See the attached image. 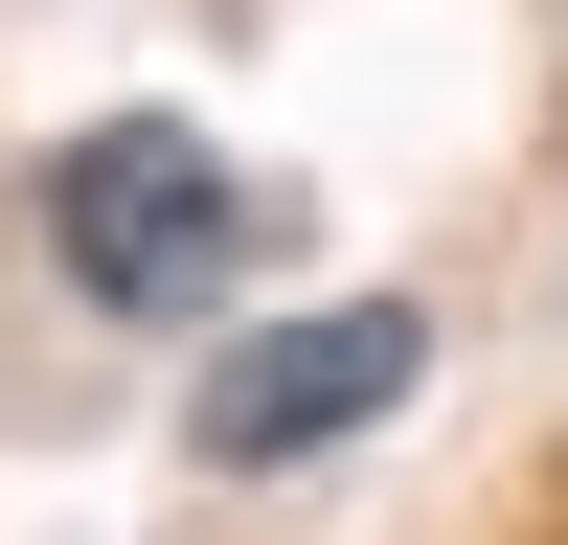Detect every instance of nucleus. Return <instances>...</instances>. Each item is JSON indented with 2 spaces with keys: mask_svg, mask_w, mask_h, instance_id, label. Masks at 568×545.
Listing matches in <instances>:
<instances>
[{
  "mask_svg": "<svg viewBox=\"0 0 568 545\" xmlns=\"http://www.w3.org/2000/svg\"><path fill=\"white\" fill-rule=\"evenodd\" d=\"M45 250H69L91 318H205L227 272L273 250V205H251V160H227L205 114H91L69 160H45Z\"/></svg>",
  "mask_w": 568,
  "mask_h": 545,
  "instance_id": "obj_1",
  "label": "nucleus"
},
{
  "mask_svg": "<svg viewBox=\"0 0 568 545\" xmlns=\"http://www.w3.org/2000/svg\"><path fill=\"white\" fill-rule=\"evenodd\" d=\"M409 296H318V318H251V341L182 387V454L205 477H296V454H342V432H387L409 409Z\"/></svg>",
  "mask_w": 568,
  "mask_h": 545,
  "instance_id": "obj_2",
  "label": "nucleus"
}]
</instances>
